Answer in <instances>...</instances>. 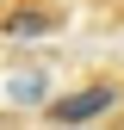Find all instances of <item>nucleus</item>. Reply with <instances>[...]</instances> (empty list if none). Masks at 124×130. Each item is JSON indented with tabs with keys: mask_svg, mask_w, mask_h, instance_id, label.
<instances>
[{
	"mask_svg": "<svg viewBox=\"0 0 124 130\" xmlns=\"http://www.w3.org/2000/svg\"><path fill=\"white\" fill-rule=\"evenodd\" d=\"M112 105H118V87H112V80H99V87H87V93L50 99V118H56V124H93V118H105Z\"/></svg>",
	"mask_w": 124,
	"mask_h": 130,
	"instance_id": "1",
	"label": "nucleus"
},
{
	"mask_svg": "<svg viewBox=\"0 0 124 130\" xmlns=\"http://www.w3.org/2000/svg\"><path fill=\"white\" fill-rule=\"evenodd\" d=\"M50 25H56L50 12H12V19H6V37H12V43H25V37H43Z\"/></svg>",
	"mask_w": 124,
	"mask_h": 130,
	"instance_id": "2",
	"label": "nucleus"
},
{
	"mask_svg": "<svg viewBox=\"0 0 124 130\" xmlns=\"http://www.w3.org/2000/svg\"><path fill=\"white\" fill-rule=\"evenodd\" d=\"M6 93H12L19 105H37V99H43V74H12V87H6Z\"/></svg>",
	"mask_w": 124,
	"mask_h": 130,
	"instance_id": "3",
	"label": "nucleus"
}]
</instances>
